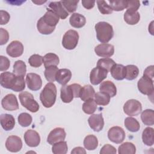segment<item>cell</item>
Returning a JSON list of instances; mask_svg holds the SVG:
<instances>
[{
  "label": "cell",
  "mask_w": 154,
  "mask_h": 154,
  "mask_svg": "<svg viewBox=\"0 0 154 154\" xmlns=\"http://www.w3.org/2000/svg\"><path fill=\"white\" fill-rule=\"evenodd\" d=\"M0 84L4 88L11 89L16 92L22 91L25 88L24 76H17L10 72L1 73Z\"/></svg>",
  "instance_id": "6da1fadb"
},
{
  "label": "cell",
  "mask_w": 154,
  "mask_h": 154,
  "mask_svg": "<svg viewBox=\"0 0 154 154\" xmlns=\"http://www.w3.org/2000/svg\"><path fill=\"white\" fill-rule=\"evenodd\" d=\"M57 97V88L53 82L48 83L40 94V99L42 105L47 108L52 107Z\"/></svg>",
  "instance_id": "7a4b0ae2"
},
{
  "label": "cell",
  "mask_w": 154,
  "mask_h": 154,
  "mask_svg": "<svg viewBox=\"0 0 154 154\" xmlns=\"http://www.w3.org/2000/svg\"><path fill=\"white\" fill-rule=\"evenodd\" d=\"M94 28L97 38L101 43H108L111 40L114 35L113 28L112 25L108 22H99L95 25Z\"/></svg>",
  "instance_id": "3957f363"
},
{
  "label": "cell",
  "mask_w": 154,
  "mask_h": 154,
  "mask_svg": "<svg viewBox=\"0 0 154 154\" xmlns=\"http://www.w3.org/2000/svg\"><path fill=\"white\" fill-rule=\"evenodd\" d=\"M21 105L32 112H36L39 109V105L34 99L33 95L28 91H22L19 94Z\"/></svg>",
  "instance_id": "277c9868"
},
{
  "label": "cell",
  "mask_w": 154,
  "mask_h": 154,
  "mask_svg": "<svg viewBox=\"0 0 154 154\" xmlns=\"http://www.w3.org/2000/svg\"><path fill=\"white\" fill-rule=\"evenodd\" d=\"M79 40L78 32L73 29H69L65 32L62 40L63 46L68 50H72L76 48Z\"/></svg>",
  "instance_id": "5b68a950"
},
{
  "label": "cell",
  "mask_w": 154,
  "mask_h": 154,
  "mask_svg": "<svg viewBox=\"0 0 154 154\" xmlns=\"http://www.w3.org/2000/svg\"><path fill=\"white\" fill-rule=\"evenodd\" d=\"M123 111L126 114L130 117L137 116L142 111L141 103L135 99L128 100L123 105Z\"/></svg>",
  "instance_id": "8992f818"
},
{
  "label": "cell",
  "mask_w": 154,
  "mask_h": 154,
  "mask_svg": "<svg viewBox=\"0 0 154 154\" xmlns=\"http://www.w3.org/2000/svg\"><path fill=\"white\" fill-rule=\"evenodd\" d=\"M137 87L138 90L143 94L151 96L153 95V80L143 76L138 81Z\"/></svg>",
  "instance_id": "52a82bcc"
},
{
  "label": "cell",
  "mask_w": 154,
  "mask_h": 154,
  "mask_svg": "<svg viewBox=\"0 0 154 154\" xmlns=\"http://www.w3.org/2000/svg\"><path fill=\"white\" fill-rule=\"evenodd\" d=\"M126 135L123 129L120 126H113L111 128L108 132V137L109 140L116 144L122 143Z\"/></svg>",
  "instance_id": "ba28073f"
},
{
  "label": "cell",
  "mask_w": 154,
  "mask_h": 154,
  "mask_svg": "<svg viewBox=\"0 0 154 154\" xmlns=\"http://www.w3.org/2000/svg\"><path fill=\"white\" fill-rule=\"evenodd\" d=\"M108 72L103 69L102 68L96 67L94 69L91 70L90 74V81L91 84L93 85H98L103 79H105L107 75H108Z\"/></svg>",
  "instance_id": "9c48e42d"
},
{
  "label": "cell",
  "mask_w": 154,
  "mask_h": 154,
  "mask_svg": "<svg viewBox=\"0 0 154 154\" xmlns=\"http://www.w3.org/2000/svg\"><path fill=\"white\" fill-rule=\"evenodd\" d=\"M26 83L28 88L32 91H37L42 86V80L40 76L34 73H29L26 75Z\"/></svg>",
  "instance_id": "30bf717a"
},
{
  "label": "cell",
  "mask_w": 154,
  "mask_h": 154,
  "mask_svg": "<svg viewBox=\"0 0 154 154\" xmlns=\"http://www.w3.org/2000/svg\"><path fill=\"white\" fill-rule=\"evenodd\" d=\"M66 136V133L64 128H56L52 130L49 134L47 141L49 144L53 145L54 144L64 141Z\"/></svg>",
  "instance_id": "8fae6325"
},
{
  "label": "cell",
  "mask_w": 154,
  "mask_h": 154,
  "mask_svg": "<svg viewBox=\"0 0 154 154\" xmlns=\"http://www.w3.org/2000/svg\"><path fill=\"white\" fill-rule=\"evenodd\" d=\"M2 108L7 111H15L19 109V103L16 96L13 94L6 95L1 101Z\"/></svg>",
  "instance_id": "7c38bea8"
},
{
  "label": "cell",
  "mask_w": 154,
  "mask_h": 154,
  "mask_svg": "<svg viewBox=\"0 0 154 154\" xmlns=\"http://www.w3.org/2000/svg\"><path fill=\"white\" fill-rule=\"evenodd\" d=\"M6 149L11 152H18L22 147L21 138L16 135L9 136L5 142Z\"/></svg>",
  "instance_id": "4fadbf2b"
},
{
  "label": "cell",
  "mask_w": 154,
  "mask_h": 154,
  "mask_svg": "<svg viewBox=\"0 0 154 154\" xmlns=\"http://www.w3.org/2000/svg\"><path fill=\"white\" fill-rule=\"evenodd\" d=\"M94 52L97 55L100 57L109 58L113 55L114 47L111 44L101 43L95 47Z\"/></svg>",
  "instance_id": "5bb4252c"
},
{
  "label": "cell",
  "mask_w": 154,
  "mask_h": 154,
  "mask_svg": "<svg viewBox=\"0 0 154 154\" xmlns=\"http://www.w3.org/2000/svg\"><path fill=\"white\" fill-rule=\"evenodd\" d=\"M6 52L7 54L11 57H19L21 56L23 52V46L19 41H13L7 47Z\"/></svg>",
  "instance_id": "9a60e30c"
},
{
  "label": "cell",
  "mask_w": 154,
  "mask_h": 154,
  "mask_svg": "<svg viewBox=\"0 0 154 154\" xmlns=\"http://www.w3.org/2000/svg\"><path fill=\"white\" fill-rule=\"evenodd\" d=\"M88 125L94 131L100 132L104 126V120L102 114H91L88 119Z\"/></svg>",
  "instance_id": "2e32d148"
},
{
  "label": "cell",
  "mask_w": 154,
  "mask_h": 154,
  "mask_svg": "<svg viewBox=\"0 0 154 154\" xmlns=\"http://www.w3.org/2000/svg\"><path fill=\"white\" fill-rule=\"evenodd\" d=\"M23 137L25 143L31 147L38 146L40 143V135L38 133L34 130H27L25 132Z\"/></svg>",
  "instance_id": "e0dca14e"
},
{
  "label": "cell",
  "mask_w": 154,
  "mask_h": 154,
  "mask_svg": "<svg viewBox=\"0 0 154 154\" xmlns=\"http://www.w3.org/2000/svg\"><path fill=\"white\" fill-rule=\"evenodd\" d=\"M60 97L64 103H70L75 97V91L72 84L63 85L60 90Z\"/></svg>",
  "instance_id": "ac0fdd59"
},
{
  "label": "cell",
  "mask_w": 154,
  "mask_h": 154,
  "mask_svg": "<svg viewBox=\"0 0 154 154\" xmlns=\"http://www.w3.org/2000/svg\"><path fill=\"white\" fill-rule=\"evenodd\" d=\"M48 7L49 9L55 13L61 19H65L69 16L68 12L63 7L61 1L51 2L49 3Z\"/></svg>",
  "instance_id": "d6986e66"
},
{
  "label": "cell",
  "mask_w": 154,
  "mask_h": 154,
  "mask_svg": "<svg viewBox=\"0 0 154 154\" xmlns=\"http://www.w3.org/2000/svg\"><path fill=\"white\" fill-rule=\"evenodd\" d=\"M0 122L2 128L6 131L12 130L15 126V119L11 114H1L0 116Z\"/></svg>",
  "instance_id": "ffe728a7"
},
{
  "label": "cell",
  "mask_w": 154,
  "mask_h": 154,
  "mask_svg": "<svg viewBox=\"0 0 154 154\" xmlns=\"http://www.w3.org/2000/svg\"><path fill=\"white\" fill-rule=\"evenodd\" d=\"M112 77L118 81L123 80L125 78L126 69L125 66L120 64H115L109 70Z\"/></svg>",
  "instance_id": "44dd1931"
},
{
  "label": "cell",
  "mask_w": 154,
  "mask_h": 154,
  "mask_svg": "<svg viewBox=\"0 0 154 154\" xmlns=\"http://www.w3.org/2000/svg\"><path fill=\"white\" fill-rule=\"evenodd\" d=\"M72 72L67 69H59L56 74L55 79L61 85H65L71 79Z\"/></svg>",
  "instance_id": "7402d4cb"
},
{
  "label": "cell",
  "mask_w": 154,
  "mask_h": 154,
  "mask_svg": "<svg viewBox=\"0 0 154 154\" xmlns=\"http://www.w3.org/2000/svg\"><path fill=\"white\" fill-rule=\"evenodd\" d=\"M43 21L49 26L55 27L59 22V16L51 10L48 8L47 11L42 17Z\"/></svg>",
  "instance_id": "603a6c76"
},
{
  "label": "cell",
  "mask_w": 154,
  "mask_h": 154,
  "mask_svg": "<svg viewBox=\"0 0 154 154\" xmlns=\"http://www.w3.org/2000/svg\"><path fill=\"white\" fill-rule=\"evenodd\" d=\"M99 90L101 92L108 94L111 97L115 96L117 94V88L115 84L110 81H105L101 82Z\"/></svg>",
  "instance_id": "cb8c5ba5"
},
{
  "label": "cell",
  "mask_w": 154,
  "mask_h": 154,
  "mask_svg": "<svg viewBox=\"0 0 154 154\" xmlns=\"http://www.w3.org/2000/svg\"><path fill=\"white\" fill-rule=\"evenodd\" d=\"M69 22L72 26L76 28H81L85 25L86 19L83 15L75 13L70 17Z\"/></svg>",
  "instance_id": "d4e9b609"
},
{
  "label": "cell",
  "mask_w": 154,
  "mask_h": 154,
  "mask_svg": "<svg viewBox=\"0 0 154 154\" xmlns=\"http://www.w3.org/2000/svg\"><path fill=\"white\" fill-rule=\"evenodd\" d=\"M95 91L93 87L90 85H85L81 87L79 97L82 101H87L92 99L94 97Z\"/></svg>",
  "instance_id": "484cf974"
},
{
  "label": "cell",
  "mask_w": 154,
  "mask_h": 154,
  "mask_svg": "<svg viewBox=\"0 0 154 154\" xmlns=\"http://www.w3.org/2000/svg\"><path fill=\"white\" fill-rule=\"evenodd\" d=\"M142 140L144 144L152 146L154 143V130L150 127L146 128L142 133Z\"/></svg>",
  "instance_id": "4316f807"
},
{
  "label": "cell",
  "mask_w": 154,
  "mask_h": 154,
  "mask_svg": "<svg viewBox=\"0 0 154 154\" xmlns=\"http://www.w3.org/2000/svg\"><path fill=\"white\" fill-rule=\"evenodd\" d=\"M124 20L129 25H134L137 24L140 19V14L138 11L132 12L126 10L124 14Z\"/></svg>",
  "instance_id": "83f0119b"
},
{
  "label": "cell",
  "mask_w": 154,
  "mask_h": 154,
  "mask_svg": "<svg viewBox=\"0 0 154 154\" xmlns=\"http://www.w3.org/2000/svg\"><path fill=\"white\" fill-rule=\"evenodd\" d=\"M142 122L147 126H152L154 124V111L147 109L143 111L141 114Z\"/></svg>",
  "instance_id": "f1b7e54d"
},
{
  "label": "cell",
  "mask_w": 154,
  "mask_h": 154,
  "mask_svg": "<svg viewBox=\"0 0 154 154\" xmlns=\"http://www.w3.org/2000/svg\"><path fill=\"white\" fill-rule=\"evenodd\" d=\"M124 124L126 128L132 132H138L140 128V125L138 120L131 117H126L125 119Z\"/></svg>",
  "instance_id": "f546056e"
},
{
  "label": "cell",
  "mask_w": 154,
  "mask_h": 154,
  "mask_svg": "<svg viewBox=\"0 0 154 154\" xmlns=\"http://www.w3.org/2000/svg\"><path fill=\"white\" fill-rule=\"evenodd\" d=\"M60 62L59 57L54 53H48L43 57V63L45 68L49 66H57Z\"/></svg>",
  "instance_id": "4dcf8cb0"
},
{
  "label": "cell",
  "mask_w": 154,
  "mask_h": 154,
  "mask_svg": "<svg viewBox=\"0 0 154 154\" xmlns=\"http://www.w3.org/2000/svg\"><path fill=\"white\" fill-rule=\"evenodd\" d=\"M84 147L88 150H93L98 146V140L94 135H88L84 140Z\"/></svg>",
  "instance_id": "1f68e13d"
},
{
  "label": "cell",
  "mask_w": 154,
  "mask_h": 154,
  "mask_svg": "<svg viewBox=\"0 0 154 154\" xmlns=\"http://www.w3.org/2000/svg\"><path fill=\"white\" fill-rule=\"evenodd\" d=\"M37 30L39 32L44 35L51 34L55 29V27H51L48 26L43 20L42 17H40L37 23Z\"/></svg>",
  "instance_id": "d6a6232c"
},
{
  "label": "cell",
  "mask_w": 154,
  "mask_h": 154,
  "mask_svg": "<svg viewBox=\"0 0 154 154\" xmlns=\"http://www.w3.org/2000/svg\"><path fill=\"white\" fill-rule=\"evenodd\" d=\"M110 97L108 94L100 91L94 94V100L97 105L105 106L109 103Z\"/></svg>",
  "instance_id": "836d02e7"
},
{
  "label": "cell",
  "mask_w": 154,
  "mask_h": 154,
  "mask_svg": "<svg viewBox=\"0 0 154 154\" xmlns=\"http://www.w3.org/2000/svg\"><path fill=\"white\" fill-rule=\"evenodd\" d=\"M136 147L135 145L130 142H125L122 144L118 149L119 154H135Z\"/></svg>",
  "instance_id": "e575fe53"
},
{
  "label": "cell",
  "mask_w": 154,
  "mask_h": 154,
  "mask_svg": "<svg viewBox=\"0 0 154 154\" xmlns=\"http://www.w3.org/2000/svg\"><path fill=\"white\" fill-rule=\"evenodd\" d=\"M13 72L17 76H24L26 72V66L22 60L16 61L13 65Z\"/></svg>",
  "instance_id": "d590c367"
},
{
  "label": "cell",
  "mask_w": 154,
  "mask_h": 154,
  "mask_svg": "<svg viewBox=\"0 0 154 154\" xmlns=\"http://www.w3.org/2000/svg\"><path fill=\"white\" fill-rule=\"evenodd\" d=\"M126 69V75L125 78L127 80H134L138 75L139 73V69L137 66L132 64L127 65L125 66Z\"/></svg>",
  "instance_id": "8d00e7d4"
},
{
  "label": "cell",
  "mask_w": 154,
  "mask_h": 154,
  "mask_svg": "<svg viewBox=\"0 0 154 154\" xmlns=\"http://www.w3.org/2000/svg\"><path fill=\"white\" fill-rule=\"evenodd\" d=\"M67 151L68 147L66 141H60L52 145V152L54 154H66Z\"/></svg>",
  "instance_id": "74e56055"
},
{
  "label": "cell",
  "mask_w": 154,
  "mask_h": 154,
  "mask_svg": "<svg viewBox=\"0 0 154 154\" xmlns=\"http://www.w3.org/2000/svg\"><path fill=\"white\" fill-rule=\"evenodd\" d=\"M58 70L59 69L58 67L55 66H52L45 68L44 75L46 79L50 82H54L56 80V74Z\"/></svg>",
  "instance_id": "f35d334b"
},
{
  "label": "cell",
  "mask_w": 154,
  "mask_h": 154,
  "mask_svg": "<svg viewBox=\"0 0 154 154\" xmlns=\"http://www.w3.org/2000/svg\"><path fill=\"white\" fill-rule=\"evenodd\" d=\"M97 109V104L93 99L84 102L82 105V110L87 114H93Z\"/></svg>",
  "instance_id": "ab89813d"
},
{
  "label": "cell",
  "mask_w": 154,
  "mask_h": 154,
  "mask_svg": "<svg viewBox=\"0 0 154 154\" xmlns=\"http://www.w3.org/2000/svg\"><path fill=\"white\" fill-rule=\"evenodd\" d=\"M116 64L115 61L109 58H100L97 61V67L102 68L109 72L111 68Z\"/></svg>",
  "instance_id": "60d3db41"
},
{
  "label": "cell",
  "mask_w": 154,
  "mask_h": 154,
  "mask_svg": "<svg viewBox=\"0 0 154 154\" xmlns=\"http://www.w3.org/2000/svg\"><path fill=\"white\" fill-rule=\"evenodd\" d=\"M19 124L22 127H27L32 123V118L31 116L27 112H22L17 117Z\"/></svg>",
  "instance_id": "b9f144b4"
},
{
  "label": "cell",
  "mask_w": 154,
  "mask_h": 154,
  "mask_svg": "<svg viewBox=\"0 0 154 154\" xmlns=\"http://www.w3.org/2000/svg\"><path fill=\"white\" fill-rule=\"evenodd\" d=\"M109 5L113 11H120L126 8V1H109Z\"/></svg>",
  "instance_id": "7bdbcfd3"
},
{
  "label": "cell",
  "mask_w": 154,
  "mask_h": 154,
  "mask_svg": "<svg viewBox=\"0 0 154 154\" xmlns=\"http://www.w3.org/2000/svg\"><path fill=\"white\" fill-rule=\"evenodd\" d=\"M97 7L100 13L103 14H109L112 13L113 10L111 8L109 4H108L107 2L105 1H97Z\"/></svg>",
  "instance_id": "ee69618b"
},
{
  "label": "cell",
  "mask_w": 154,
  "mask_h": 154,
  "mask_svg": "<svg viewBox=\"0 0 154 154\" xmlns=\"http://www.w3.org/2000/svg\"><path fill=\"white\" fill-rule=\"evenodd\" d=\"M28 63L33 67H39L43 63V57L38 54L32 55L28 59Z\"/></svg>",
  "instance_id": "f6af8a7d"
},
{
  "label": "cell",
  "mask_w": 154,
  "mask_h": 154,
  "mask_svg": "<svg viewBox=\"0 0 154 154\" xmlns=\"http://www.w3.org/2000/svg\"><path fill=\"white\" fill-rule=\"evenodd\" d=\"M63 7L67 10V11L69 13H73L76 11L78 4L79 1H74V0H66V1H61Z\"/></svg>",
  "instance_id": "bcb514c9"
},
{
  "label": "cell",
  "mask_w": 154,
  "mask_h": 154,
  "mask_svg": "<svg viewBox=\"0 0 154 154\" xmlns=\"http://www.w3.org/2000/svg\"><path fill=\"white\" fill-rule=\"evenodd\" d=\"M140 6L139 1H126V10L132 12L137 11Z\"/></svg>",
  "instance_id": "7dc6e473"
},
{
  "label": "cell",
  "mask_w": 154,
  "mask_h": 154,
  "mask_svg": "<svg viewBox=\"0 0 154 154\" xmlns=\"http://www.w3.org/2000/svg\"><path fill=\"white\" fill-rule=\"evenodd\" d=\"M10 65V61L6 57L0 56V70L1 72L7 70Z\"/></svg>",
  "instance_id": "c3c4849f"
},
{
  "label": "cell",
  "mask_w": 154,
  "mask_h": 154,
  "mask_svg": "<svg viewBox=\"0 0 154 154\" xmlns=\"http://www.w3.org/2000/svg\"><path fill=\"white\" fill-rule=\"evenodd\" d=\"M116 153H117L116 149L114 146L109 144H105L100 150V154H107V153L116 154Z\"/></svg>",
  "instance_id": "681fc988"
},
{
  "label": "cell",
  "mask_w": 154,
  "mask_h": 154,
  "mask_svg": "<svg viewBox=\"0 0 154 154\" xmlns=\"http://www.w3.org/2000/svg\"><path fill=\"white\" fill-rule=\"evenodd\" d=\"M9 39V34L8 31L2 28H0V45H3L5 44Z\"/></svg>",
  "instance_id": "f907efd6"
},
{
  "label": "cell",
  "mask_w": 154,
  "mask_h": 154,
  "mask_svg": "<svg viewBox=\"0 0 154 154\" xmlns=\"http://www.w3.org/2000/svg\"><path fill=\"white\" fill-rule=\"evenodd\" d=\"M0 14H1V25L7 24L10 19V16L9 13L6 11L1 10Z\"/></svg>",
  "instance_id": "816d5d0a"
},
{
  "label": "cell",
  "mask_w": 154,
  "mask_h": 154,
  "mask_svg": "<svg viewBox=\"0 0 154 154\" xmlns=\"http://www.w3.org/2000/svg\"><path fill=\"white\" fill-rule=\"evenodd\" d=\"M154 66L153 65L148 66L144 71L143 73V76H146L148 78H150L152 80H153V77H154V69H153Z\"/></svg>",
  "instance_id": "f5cc1de1"
},
{
  "label": "cell",
  "mask_w": 154,
  "mask_h": 154,
  "mask_svg": "<svg viewBox=\"0 0 154 154\" xmlns=\"http://www.w3.org/2000/svg\"><path fill=\"white\" fill-rule=\"evenodd\" d=\"M95 1H89V0H82V4L83 7L88 10L91 9L94 7L95 4Z\"/></svg>",
  "instance_id": "db71d44e"
},
{
  "label": "cell",
  "mask_w": 154,
  "mask_h": 154,
  "mask_svg": "<svg viewBox=\"0 0 154 154\" xmlns=\"http://www.w3.org/2000/svg\"><path fill=\"white\" fill-rule=\"evenodd\" d=\"M72 154H76V153H79V154H85L86 151L82 147H75L72 151H71Z\"/></svg>",
  "instance_id": "11a10c76"
}]
</instances>
